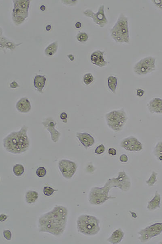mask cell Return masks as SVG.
<instances>
[{"label": "cell", "instance_id": "1", "mask_svg": "<svg viewBox=\"0 0 162 244\" xmlns=\"http://www.w3.org/2000/svg\"><path fill=\"white\" fill-rule=\"evenodd\" d=\"M68 210L63 206H57L40 217L39 220V231L55 236L61 235L66 227Z\"/></svg>", "mask_w": 162, "mask_h": 244}, {"label": "cell", "instance_id": "2", "mask_svg": "<svg viewBox=\"0 0 162 244\" xmlns=\"http://www.w3.org/2000/svg\"><path fill=\"white\" fill-rule=\"evenodd\" d=\"M28 129L29 127L24 125L20 130L12 132L4 138L3 147L7 152L20 154L29 149L30 142L27 135Z\"/></svg>", "mask_w": 162, "mask_h": 244}, {"label": "cell", "instance_id": "3", "mask_svg": "<svg viewBox=\"0 0 162 244\" xmlns=\"http://www.w3.org/2000/svg\"><path fill=\"white\" fill-rule=\"evenodd\" d=\"M100 221L93 216H80L77 220V227L81 234L86 236H95L100 230Z\"/></svg>", "mask_w": 162, "mask_h": 244}, {"label": "cell", "instance_id": "4", "mask_svg": "<svg viewBox=\"0 0 162 244\" xmlns=\"http://www.w3.org/2000/svg\"><path fill=\"white\" fill-rule=\"evenodd\" d=\"M105 118L108 127L115 132L122 130L128 120L126 113L123 108L107 113Z\"/></svg>", "mask_w": 162, "mask_h": 244}, {"label": "cell", "instance_id": "5", "mask_svg": "<svg viewBox=\"0 0 162 244\" xmlns=\"http://www.w3.org/2000/svg\"><path fill=\"white\" fill-rule=\"evenodd\" d=\"M112 189L107 182L102 187H94L90 192L88 200L91 204H104L107 200L116 199V197L109 196L110 190Z\"/></svg>", "mask_w": 162, "mask_h": 244}, {"label": "cell", "instance_id": "6", "mask_svg": "<svg viewBox=\"0 0 162 244\" xmlns=\"http://www.w3.org/2000/svg\"><path fill=\"white\" fill-rule=\"evenodd\" d=\"M156 59L149 56L141 59L133 67L134 71L139 75H146L156 70Z\"/></svg>", "mask_w": 162, "mask_h": 244}, {"label": "cell", "instance_id": "7", "mask_svg": "<svg viewBox=\"0 0 162 244\" xmlns=\"http://www.w3.org/2000/svg\"><path fill=\"white\" fill-rule=\"evenodd\" d=\"M111 188H118L123 191H128L131 187L130 179L124 171L119 172L117 178L109 179L107 181Z\"/></svg>", "mask_w": 162, "mask_h": 244}, {"label": "cell", "instance_id": "8", "mask_svg": "<svg viewBox=\"0 0 162 244\" xmlns=\"http://www.w3.org/2000/svg\"><path fill=\"white\" fill-rule=\"evenodd\" d=\"M162 232V223H156L140 230L138 232L140 235L139 239L141 242H145L161 234Z\"/></svg>", "mask_w": 162, "mask_h": 244}, {"label": "cell", "instance_id": "9", "mask_svg": "<svg viewBox=\"0 0 162 244\" xmlns=\"http://www.w3.org/2000/svg\"><path fill=\"white\" fill-rule=\"evenodd\" d=\"M58 167L63 176L65 178H72L77 170V166L73 161L62 160L59 162Z\"/></svg>", "mask_w": 162, "mask_h": 244}, {"label": "cell", "instance_id": "10", "mask_svg": "<svg viewBox=\"0 0 162 244\" xmlns=\"http://www.w3.org/2000/svg\"><path fill=\"white\" fill-rule=\"evenodd\" d=\"M111 36L117 42L129 43L130 38L128 25L121 27L113 26L111 30Z\"/></svg>", "mask_w": 162, "mask_h": 244}, {"label": "cell", "instance_id": "11", "mask_svg": "<svg viewBox=\"0 0 162 244\" xmlns=\"http://www.w3.org/2000/svg\"><path fill=\"white\" fill-rule=\"evenodd\" d=\"M84 13L87 17L92 18L94 22L101 28L104 27L108 23V21L104 12V5H102L100 7L97 12L96 13L90 9L85 11Z\"/></svg>", "mask_w": 162, "mask_h": 244}, {"label": "cell", "instance_id": "12", "mask_svg": "<svg viewBox=\"0 0 162 244\" xmlns=\"http://www.w3.org/2000/svg\"><path fill=\"white\" fill-rule=\"evenodd\" d=\"M121 147L132 152H140L143 149L142 144L133 136L124 138L120 144Z\"/></svg>", "mask_w": 162, "mask_h": 244}, {"label": "cell", "instance_id": "13", "mask_svg": "<svg viewBox=\"0 0 162 244\" xmlns=\"http://www.w3.org/2000/svg\"><path fill=\"white\" fill-rule=\"evenodd\" d=\"M42 125L50 133L51 138L54 143H57L59 140L61 133L55 129L57 122L52 118H47L42 122Z\"/></svg>", "mask_w": 162, "mask_h": 244}, {"label": "cell", "instance_id": "14", "mask_svg": "<svg viewBox=\"0 0 162 244\" xmlns=\"http://www.w3.org/2000/svg\"><path fill=\"white\" fill-rule=\"evenodd\" d=\"M15 3L14 9H13L14 17L17 18L22 17L24 20L25 19L22 17V15L28 16V9L29 7V1H18Z\"/></svg>", "mask_w": 162, "mask_h": 244}, {"label": "cell", "instance_id": "15", "mask_svg": "<svg viewBox=\"0 0 162 244\" xmlns=\"http://www.w3.org/2000/svg\"><path fill=\"white\" fill-rule=\"evenodd\" d=\"M105 51L97 50L92 53L91 56V62L92 64L98 67H103L108 64V62L104 59Z\"/></svg>", "mask_w": 162, "mask_h": 244}, {"label": "cell", "instance_id": "16", "mask_svg": "<svg viewBox=\"0 0 162 244\" xmlns=\"http://www.w3.org/2000/svg\"><path fill=\"white\" fill-rule=\"evenodd\" d=\"M147 107L152 114H162V99L155 98L150 101Z\"/></svg>", "mask_w": 162, "mask_h": 244}, {"label": "cell", "instance_id": "17", "mask_svg": "<svg viewBox=\"0 0 162 244\" xmlns=\"http://www.w3.org/2000/svg\"><path fill=\"white\" fill-rule=\"evenodd\" d=\"M76 137L86 149H88L95 144L94 138L89 133H77Z\"/></svg>", "mask_w": 162, "mask_h": 244}, {"label": "cell", "instance_id": "18", "mask_svg": "<svg viewBox=\"0 0 162 244\" xmlns=\"http://www.w3.org/2000/svg\"><path fill=\"white\" fill-rule=\"evenodd\" d=\"M16 108L21 113H28L31 110L32 106L28 98L24 97L19 100L16 105Z\"/></svg>", "mask_w": 162, "mask_h": 244}, {"label": "cell", "instance_id": "19", "mask_svg": "<svg viewBox=\"0 0 162 244\" xmlns=\"http://www.w3.org/2000/svg\"><path fill=\"white\" fill-rule=\"evenodd\" d=\"M124 234L121 229L115 230L110 237L107 239V241L112 244L120 243L124 238Z\"/></svg>", "mask_w": 162, "mask_h": 244}, {"label": "cell", "instance_id": "20", "mask_svg": "<svg viewBox=\"0 0 162 244\" xmlns=\"http://www.w3.org/2000/svg\"><path fill=\"white\" fill-rule=\"evenodd\" d=\"M161 202V196L159 193L156 191L153 199L148 202L147 209L149 211H152L160 208V204Z\"/></svg>", "mask_w": 162, "mask_h": 244}, {"label": "cell", "instance_id": "21", "mask_svg": "<svg viewBox=\"0 0 162 244\" xmlns=\"http://www.w3.org/2000/svg\"><path fill=\"white\" fill-rule=\"evenodd\" d=\"M46 80V78L43 75H36L34 78L33 83L35 87L41 94L43 93V90L45 86Z\"/></svg>", "mask_w": 162, "mask_h": 244}, {"label": "cell", "instance_id": "22", "mask_svg": "<svg viewBox=\"0 0 162 244\" xmlns=\"http://www.w3.org/2000/svg\"><path fill=\"white\" fill-rule=\"evenodd\" d=\"M39 194L37 191H29L26 192V199L27 203L29 204L34 203L38 199Z\"/></svg>", "mask_w": 162, "mask_h": 244}, {"label": "cell", "instance_id": "23", "mask_svg": "<svg viewBox=\"0 0 162 244\" xmlns=\"http://www.w3.org/2000/svg\"><path fill=\"white\" fill-rule=\"evenodd\" d=\"M108 85L111 91L113 94H116L118 83V79L113 76L109 77L108 79Z\"/></svg>", "mask_w": 162, "mask_h": 244}, {"label": "cell", "instance_id": "24", "mask_svg": "<svg viewBox=\"0 0 162 244\" xmlns=\"http://www.w3.org/2000/svg\"><path fill=\"white\" fill-rule=\"evenodd\" d=\"M128 25V19L127 17H125L124 15L121 13L119 17L118 20L115 24L114 26L121 27Z\"/></svg>", "mask_w": 162, "mask_h": 244}, {"label": "cell", "instance_id": "25", "mask_svg": "<svg viewBox=\"0 0 162 244\" xmlns=\"http://www.w3.org/2000/svg\"><path fill=\"white\" fill-rule=\"evenodd\" d=\"M58 47L57 42L51 44L45 50V53L48 56H53L57 52Z\"/></svg>", "mask_w": 162, "mask_h": 244}, {"label": "cell", "instance_id": "26", "mask_svg": "<svg viewBox=\"0 0 162 244\" xmlns=\"http://www.w3.org/2000/svg\"><path fill=\"white\" fill-rule=\"evenodd\" d=\"M25 172L23 166L21 164H17L13 167V172L15 176L19 177L22 176Z\"/></svg>", "mask_w": 162, "mask_h": 244}, {"label": "cell", "instance_id": "27", "mask_svg": "<svg viewBox=\"0 0 162 244\" xmlns=\"http://www.w3.org/2000/svg\"><path fill=\"white\" fill-rule=\"evenodd\" d=\"M158 173L155 172H152V175L148 180L146 181V184L150 187H152L154 185L155 183L157 182V176Z\"/></svg>", "mask_w": 162, "mask_h": 244}, {"label": "cell", "instance_id": "28", "mask_svg": "<svg viewBox=\"0 0 162 244\" xmlns=\"http://www.w3.org/2000/svg\"><path fill=\"white\" fill-rule=\"evenodd\" d=\"M94 78L93 75L92 74L87 73L84 75L83 78V81L84 83L86 85L91 84L93 82Z\"/></svg>", "mask_w": 162, "mask_h": 244}, {"label": "cell", "instance_id": "29", "mask_svg": "<svg viewBox=\"0 0 162 244\" xmlns=\"http://www.w3.org/2000/svg\"><path fill=\"white\" fill-rule=\"evenodd\" d=\"M88 39V36L86 33H80L77 35V39L80 42H86L87 41Z\"/></svg>", "mask_w": 162, "mask_h": 244}, {"label": "cell", "instance_id": "30", "mask_svg": "<svg viewBox=\"0 0 162 244\" xmlns=\"http://www.w3.org/2000/svg\"><path fill=\"white\" fill-rule=\"evenodd\" d=\"M57 190L53 189V188L49 187H44L43 190L44 194L46 196H49L53 195V193Z\"/></svg>", "mask_w": 162, "mask_h": 244}, {"label": "cell", "instance_id": "31", "mask_svg": "<svg viewBox=\"0 0 162 244\" xmlns=\"http://www.w3.org/2000/svg\"><path fill=\"white\" fill-rule=\"evenodd\" d=\"M47 171L45 168L44 167H40L37 169L36 174L37 176L39 177H42L46 175Z\"/></svg>", "mask_w": 162, "mask_h": 244}, {"label": "cell", "instance_id": "32", "mask_svg": "<svg viewBox=\"0 0 162 244\" xmlns=\"http://www.w3.org/2000/svg\"><path fill=\"white\" fill-rule=\"evenodd\" d=\"M105 151V146L103 144H101L96 147L95 150V153L96 154L100 155L103 154Z\"/></svg>", "mask_w": 162, "mask_h": 244}, {"label": "cell", "instance_id": "33", "mask_svg": "<svg viewBox=\"0 0 162 244\" xmlns=\"http://www.w3.org/2000/svg\"><path fill=\"white\" fill-rule=\"evenodd\" d=\"M3 235L5 239L10 241L12 238V233L10 230H5L3 232Z\"/></svg>", "mask_w": 162, "mask_h": 244}, {"label": "cell", "instance_id": "34", "mask_svg": "<svg viewBox=\"0 0 162 244\" xmlns=\"http://www.w3.org/2000/svg\"><path fill=\"white\" fill-rule=\"evenodd\" d=\"M128 158L127 155L124 154L121 155L120 157V160L121 162L126 163L128 161Z\"/></svg>", "mask_w": 162, "mask_h": 244}, {"label": "cell", "instance_id": "35", "mask_svg": "<svg viewBox=\"0 0 162 244\" xmlns=\"http://www.w3.org/2000/svg\"><path fill=\"white\" fill-rule=\"evenodd\" d=\"M152 2L159 8L162 9V0H155Z\"/></svg>", "mask_w": 162, "mask_h": 244}, {"label": "cell", "instance_id": "36", "mask_svg": "<svg viewBox=\"0 0 162 244\" xmlns=\"http://www.w3.org/2000/svg\"><path fill=\"white\" fill-rule=\"evenodd\" d=\"M108 153L109 155L115 156L117 154V151L114 148H110L108 150Z\"/></svg>", "mask_w": 162, "mask_h": 244}, {"label": "cell", "instance_id": "37", "mask_svg": "<svg viewBox=\"0 0 162 244\" xmlns=\"http://www.w3.org/2000/svg\"><path fill=\"white\" fill-rule=\"evenodd\" d=\"M137 95L138 97H142L144 94V91L142 89H139L137 90L136 91Z\"/></svg>", "mask_w": 162, "mask_h": 244}, {"label": "cell", "instance_id": "38", "mask_svg": "<svg viewBox=\"0 0 162 244\" xmlns=\"http://www.w3.org/2000/svg\"><path fill=\"white\" fill-rule=\"evenodd\" d=\"M10 87L12 89H16L19 87V86L18 83L16 82L13 81L11 83Z\"/></svg>", "mask_w": 162, "mask_h": 244}, {"label": "cell", "instance_id": "39", "mask_svg": "<svg viewBox=\"0 0 162 244\" xmlns=\"http://www.w3.org/2000/svg\"><path fill=\"white\" fill-rule=\"evenodd\" d=\"M60 118H61V120H62V121H64V120L67 119V114L65 112L62 113L61 115H60Z\"/></svg>", "mask_w": 162, "mask_h": 244}, {"label": "cell", "instance_id": "40", "mask_svg": "<svg viewBox=\"0 0 162 244\" xmlns=\"http://www.w3.org/2000/svg\"><path fill=\"white\" fill-rule=\"evenodd\" d=\"M7 218V217L5 214H1L0 215V221L1 222H3L4 221L6 220Z\"/></svg>", "mask_w": 162, "mask_h": 244}, {"label": "cell", "instance_id": "41", "mask_svg": "<svg viewBox=\"0 0 162 244\" xmlns=\"http://www.w3.org/2000/svg\"><path fill=\"white\" fill-rule=\"evenodd\" d=\"M81 23L80 22L76 23V25H75V26H76V28H77V29H79V28L81 27Z\"/></svg>", "mask_w": 162, "mask_h": 244}, {"label": "cell", "instance_id": "42", "mask_svg": "<svg viewBox=\"0 0 162 244\" xmlns=\"http://www.w3.org/2000/svg\"><path fill=\"white\" fill-rule=\"evenodd\" d=\"M5 45H6L7 47H9V48H10V47H12L13 46L12 44V43L9 42L7 43L6 44H5Z\"/></svg>", "mask_w": 162, "mask_h": 244}, {"label": "cell", "instance_id": "43", "mask_svg": "<svg viewBox=\"0 0 162 244\" xmlns=\"http://www.w3.org/2000/svg\"><path fill=\"white\" fill-rule=\"evenodd\" d=\"M68 57H69V58L70 59L71 61H73L74 60V57L73 55H70Z\"/></svg>", "mask_w": 162, "mask_h": 244}, {"label": "cell", "instance_id": "44", "mask_svg": "<svg viewBox=\"0 0 162 244\" xmlns=\"http://www.w3.org/2000/svg\"><path fill=\"white\" fill-rule=\"evenodd\" d=\"M51 29V25H48L46 27L47 31H49Z\"/></svg>", "mask_w": 162, "mask_h": 244}, {"label": "cell", "instance_id": "45", "mask_svg": "<svg viewBox=\"0 0 162 244\" xmlns=\"http://www.w3.org/2000/svg\"><path fill=\"white\" fill-rule=\"evenodd\" d=\"M45 9H46V7H45L44 6V5H41V7H40V9H41V10L43 11H45Z\"/></svg>", "mask_w": 162, "mask_h": 244}]
</instances>
